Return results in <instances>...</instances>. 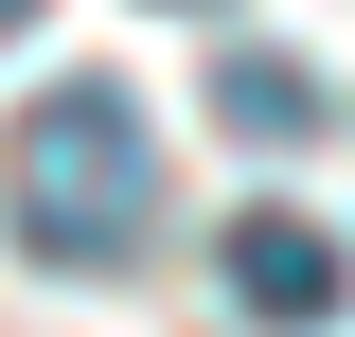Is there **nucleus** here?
I'll return each instance as SVG.
<instances>
[{"mask_svg":"<svg viewBox=\"0 0 355 337\" xmlns=\"http://www.w3.org/2000/svg\"><path fill=\"white\" fill-rule=\"evenodd\" d=\"M0 231L36 266H125L142 231H160V125H142V89L107 71H53L18 125H0Z\"/></svg>","mask_w":355,"mask_h":337,"instance_id":"obj_1","label":"nucleus"},{"mask_svg":"<svg viewBox=\"0 0 355 337\" xmlns=\"http://www.w3.org/2000/svg\"><path fill=\"white\" fill-rule=\"evenodd\" d=\"M214 125H231V142H302V125H320V89L284 71V53H231V71H214Z\"/></svg>","mask_w":355,"mask_h":337,"instance_id":"obj_3","label":"nucleus"},{"mask_svg":"<svg viewBox=\"0 0 355 337\" xmlns=\"http://www.w3.org/2000/svg\"><path fill=\"white\" fill-rule=\"evenodd\" d=\"M338 302H355L338 231H302V213H231V320H266V337H320Z\"/></svg>","mask_w":355,"mask_h":337,"instance_id":"obj_2","label":"nucleus"},{"mask_svg":"<svg viewBox=\"0 0 355 337\" xmlns=\"http://www.w3.org/2000/svg\"><path fill=\"white\" fill-rule=\"evenodd\" d=\"M18 18H36V0H0V36H18Z\"/></svg>","mask_w":355,"mask_h":337,"instance_id":"obj_4","label":"nucleus"}]
</instances>
